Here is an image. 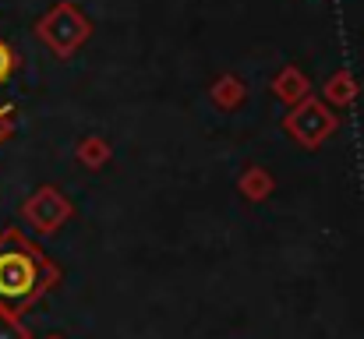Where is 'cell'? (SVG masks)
Returning a JSON list of instances; mask_svg holds the SVG:
<instances>
[{
	"instance_id": "obj_1",
	"label": "cell",
	"mask_w": 364,
	"mask_h": 339,
	"mask_svg": "<svg viewBox=\"0 0 364 339\" xmlns=\"http://www.w3.org/2000/svg\"><path fill=\"white\" fill-rule=\"evenodd\" d=\"M64 279L60 265L18 226L0 230V311L25 315Z\"/></svg>"
},
{
	"instance_id": "obj_2",
	"label": "cell",
	"mask_w": 364,
	"mask_h": 339,
	"mask_svg": "<svg viewBox=\"0 0 364 339\" xmlns=\"http://www.w3.org/2000/svg\"><path fill=\"white\" fill-rule=\"evenodd\" d=\"M36 39H39L57 60H71V57L92 39V18H89L75 0H57V4L36 21Z\"/></svg>"
},
{
	"instance_id": "obj_3",
	"label": "cell",
	"mask_w": 364,
	"mask_h": 339,
	"mask_svg": "<svg viewBox=\"0 0 364 339\" xmlns=\"http://www.w3.org/2000/svg\"><path fill=\"white\" fill-rule=\"evenodd\" d=\"M283 131H287V138L297 141L301 149H322V145L340 131V117L333 113V107H326L318 96H308V99L287 107Z\"/></svg>"
},
{
	"instance_id": "obj_4",
	"label": "cell",
	"mask_w": 364,
	"mask_h": 339,
	"mask_svg": "<svg viewBox=\"0 0 364 339\" xmlns=\"http://www.w3.org/2000/svg\"><path fill=\"white\" fill-rule=\"evenodd\" d=\"M71 216H75V202L57 184H43V188H36L21 202V220L32 226L36 233H43V237L57 233Z\"/></svg>"
},
{
	"instance_id": "obj_5",
	"label": "cell",
	"mask_w": 364,
	"mask_h": 339,
	"mask_svg": "<svg viewBox=\"0 0 364 339\" xmlns=\"http://www.w3.org/2000/svg\"><path fill=\"white\" fill-rule=\"evenodd\" d=\"M272 96L283 103V107H294V103H301V99H308L311 96V78L297 68V64H283L276 75H272Z\"/></svg>"
},
{
	"instance_id": "obj_6",
	"label": "cell",
	"mask_w": 364,
	"mask_h": 339,
	"mask_svg": "<svg viewBox=\"0 0 364 339\" xmlns=\"http://www.w3.org/2000/svg\"><path fill=\"white\" fill-rule=\"evenodd\" d=\"M358 96H361V85H358V75L350 71V68H340V71H333L329 78H326V85H322V103L326 107H333V110H347V107H354L358 103Z\"/></svg>"
},
{
	"instance_id": "obj_7",
	"label": "cell",
	"mask_w": 364,
	"mask_h": 339,
	"mask_svg": "<svg viewBox=\"0 0 364 339\" xmlns=\"http://www.w3.org/2000/svg\"><path fill=\"white\" fill-rule=\"evenodd\" d=\"M276 191V177L262 166V163H247L237 177V195L244 202H265Z\"/></svg>"
},
{
	"instance_id": "obj_8",
	"label": "cell",
	"mask_w": 364,
	"mask_h": 339,
	"mask_svg": "<svg viewBox=\"0 0 364 339\" xmlns=\"http://www.w3.org/2000/svg\"><path fill=\"white\" fill-rule=\"evenodd\" d=\"M209 99H213L216 110L234 113L247 103V85H244L237 75H220V78L209 85Z\"/></svg>"
},
{
	"instance_id": "obj_9",
	"label": "cell",
	"mask_w": 364,
	"mask_h": 339,
	"mask_svg": "<svg viewBox=\"0 0 364 339\" xmlns=\"http://www.w3.org/2000/svg\"><path fill=\"white\" fill-rule=\"evenodd\" d=\"M75 159H78V166H85V170H103V166L114 159V145H110L103 134H85V138L75 145Z\"/></svg>"
},
{
	"instance_id": "obj_10",
	"label": "cell",
	"mask_w": 364,
	"mask_h": 339,
	"mask_svg": "<svg viewBox=\"0 0 364 339\" xmlns=\"http://www.w3.org/2000/svg\"><path fill=\"white\" fill-rule=\"evenodd\" d=\"M0 339H32V333H28V325L21 322V315L0 311Z\"/></svg>"
},
{
	"instance_id": "obj_11",
	"label": "cell",
	"mask_w": 364,
	"mask_h": 339,
	"mask_svg": "<svg viewBox=\"0 0 364 339\" xmlns=\"http://www.w3.org/2000/svg\"><path fill=\"white\" fill-rule=\"evenodd\" d=\"M14 71H18V57H14L11 43H7V39H0V85H7Z\"/></svg>"
},
{
	"instance_id": "obj_12",
	"label": "cell",
	"mask_w": 364,
	"mask_h": 339,
	"mask_svg": "<svg viewBox=\"0 0 364 339\" xmlns=\"http://www.w3.org/2000/svg\"><path fill=\"white\" fill-rule=\"evenodd\" d=\"M14 134V107L11 103H0V145Z\"/></svg>"
},
{
	"instance_id": "obj_13",
	"label": "cell",
	"mask_w": 364,
	"mask_h": 339,
	"mask_svg": "<svg viewBox=\"0 0 364 339\" xmlns=\"http://www.w3.org/2000/svg\"><path fill=\"white\" fill-rule=\"evenodd\" d=\"M43 339H68V336H60V333H50V336H43Z\"/></svg>"
}]
</instances>
